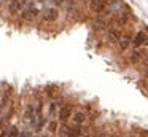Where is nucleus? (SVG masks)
<instances>
[{"label":"nucleus","instance_id":"obj_17","mask_svg":"<svg viewBox=\"0 0 148 137\" xmlns=\"http://www.w3.org/2000/svg\"><path fill=\"white\" fill-rule=\"evenodd\" d=\"M48 131L49 132H56L58 131V121H54V120H51L48 123Z\"/></svg>","mask_w":148,"mask_h":137},{"label":"nucleus","instance_id":"obj_22","mask_svg":"<svg viewBox=\"0 0 148 137\" xmlns=\"http://www.w3.org/2000/svg\"><path fill=\"white\" fill-rule=\"evenodd\" d=\"M56 2H58V3H61V5H62V3H65L67 0H56Z\"/></svg>","mask_w":148,"mask_h":137},{"label":"nucleus","instance_id":"obj_28","mask_svg":"<svg viewBox=\"0 0 148 137\" xmlns=\"http://www.w3.org/2000/svg\"><path fill=\"white\" fill-rule=\"evenodd\" d=\"M43 137H45V136H43Z\"/></svg>","mask_w":148,"mask_h":137},{"label":"nucleus","instance_id":"obj_8","mask_svg":"<svg viewBox=\"0 0 148 137\" xmlns=\"http://www.w3.org/2000/svg\"><path fill=\"white\" fill-rule=\"evenodd\" d=\"M24 120L29 121L30 124L35 123V105H34V104H29L26 107V112H24Z\"/></svg>","mask_w":148,"mask_h":137},{"label":"nucleus","instance_id":"obj_7","mask_svg":"<svg viewBox=\"0 0 148 137\" xmlns=\"http://www.w3.org/2000/svg\"><path fill=\"white\" fill-rule=\"evenodd\" d=\"M38 14H40L38 8H35V6H29V8H26L23 11V19H26V21H32V19H35Z\"/></svg>","mask_w":148,"mask_h":137},{"label":"nucleus","instance_id":"obj_6","mask_svg":"<svg viewBox=\"0 0 148 137\" xmlns=\"http://www.w3.org/2000/svg\"><path fill=\"white\" fill-rule=\"evenodd\" d=\"M58 116L62 123H67V120L72 116V107L70 105H61L58 110Z\"/></svg>","mask_w":148,"mask_h":137},{"label":"nucleus","instance_id":"obj_16","mask_svg":"<svg viewBox=\"0 0 148 137\" xmlns=\"http://www.w3.org/2000/svg\"><path fill=\"white\" fill-rule=\"evenodd\" d=\"M127 21H129V14H127V13H124V14L119 13V14H118V22H119V24H126Z\"/></svg>","mask_w":148,"mask_h":137},{"label":"nucleus","instance_id":"obj_19","mask_svg":"<svg viewBox=\"0 0 148 137\" xmlns=\"http://www.w3.org/2000/svg\"><path fill=\"white\" fill-rule=\"evenodd\" d=\"M18 137H32V136H30V132H29V131H23V132H19V136H18Z\"/></svg>","mask_w":148,"mask_h":137},{"label":"nucleus","instance_id":"obj_26","mask_svg":"<svg viewBox=\"0 0 148 137\" xmlns=\"http://www.w3.org/2000/svg\"><path fill=\"white\" fill-rule=\"evenodd\" d=\"M88 2H91V0H88Z\"/></svg>","mask_w":148,"mask_h":137},{"label":"nucleus","instance_id":"obj_25","mask_svg":"<svg viewBox=\"0 0 148 137\" xmlns=\"http://www.w3.org/2000/svg\"><path fill=\"white\" fill-rule=\"evenodd\" d=\"M35 137H40V136H35ZM42 137H43V136H42Z\"/></svg>","mask_w":148,"mask_h":137},{"label":"nucleus","instance_id":"obj_21","mask_svg":"<svg viewBox=\"0 0 148 137\" xmlns=\"http://www.w3.org/2000/svg\"><path fill=\"white\" fill-rule=\"evenodd\" d=\"M78 2H80V0H70V5H77Z\"/></svg>","mask_w":148,"mask_h":137},{"label":"nucleus","instance_id":"obj_1","mask_svg":"<svg viewBox=\"0 0 148 137\" xmlns=\"http://www.w3.org/2000/svg\"><path fill=\"white\" fill-rule=\"evenodd\" d=\"M108 5L103 0H91L89 2V11L92 14H102L103 11H107Z\"/></svg>","mask_w":148,"mask_h":137},{"label":"nucleus","instance_id":"obj_3","mask_svg":"<svg viewBox=\"0 0 148 137\" xmlns=\"http://www.w3.org/2000/svg\"><path fill=\"white\" fill-rule=\"evenodd\" d=\"M58 18H59V10L56 6H49L43 13V21L45 22H56Z\"/></svg>","mask_w":148,"mask_h":137},{"label":"nucleus","instance_id":"obj_11","mask_svg":"<svg viewBox=\"0 0 148 137\" xmlns=\"http://www.w3.org/2000/svg\"><path fill=\"white\" fill-rule=\"evenodd\" d=\"M121 37H123V34L118 30V29H110V30H108V38L112 41H116V43H118V40Z\"/></svg>","mask_w":148,"mask_h":137},{"label":"nucleus","instance_id":"obj_24","mask_svg":"<svg viewBox=\"0 0 148 137\" xmlns=\"http://www.w3.org/2000/svg\"><path fill=\"white\" fill-rule=\"evenodd\" d=\"M0 2H2V3H3V2H10V0H0Z\"/></svg>","mask_w":148,"mask_h":137},{"label":"nucleus","instance_id":"obj_14","mask_svg":"<svg viewBox=\"0 0 148 137\" xmlns=\"http://www.w3.org/2000/svg\"><path fill=\"white\" fill-rule=\"evenodd\" d=\"M19 136V129H18V126H10L7 131V137H18Z\"/></svg>","mask_w":148,"mask_h":137},{"label":"nucleus","instance_id":"obj_23","mask_svg":"<svg viewBox=\"0 0 148 137\" xmlns=\"http://www.w3.org/2000/svg\"><path fill=\"white\" fill-rule=\"evenodd\" d=\"M2 124H3V120H2V118H0V127H2Z\"/></svg>","mask_w":148,"mask_h":137},{"label":"nucleus","instance_id":"obj_10","mask_svg":"<svg viewBox=\"0 0 148 137\" xmlns=\"http://www.w3.org/2000/svg\"><path fill=\"white\" fill-rule=\"evenodd\" d=\"M61 102H56V101H51L49 102V107H48V116L49 118H54V116H58V110H59V107H61Z\"/></svg>","mask_w":148,"mask_h":137},{"label":"nucleus","instance_id":"obj_15","mask_svg":"<svg viewBox=\"0 0 148 137\" xmlns=\"http://www.w3.org/2000/svg\"><path fill=\"white\" fill-rule=\"evenodd\" d=\"M59 136H61V137H70V127H69L67 124L61 126V127H59Z\"/></svg>","mask_w":148,"mask_h":137},{"label":"nucleus","instance_id":"obj_13","mask_svg":"<svg viewBox=\"0 0 148 137\" xmlns=\"http://www.w3.org/2000/svg\"><path fill=\"white\" fill-rule=\"evenodd\" d=\"M118 45H119V48L124 51V50H127V48H129V45H131V40H129V37H121V38L118 40Z\"/></svg>","mask_w":148,"mask_h":137},{"label":"nucleus","instance_id":"obj_18","mask_svg":"<svg viewBox=\"0 0 148 137\" xmlns=\"http://www.w3.org/2000/svg\"><path fill=\"white\" fill-rule=\"evenodd\" d=\"M108 25V21H105V19H97L96 21V27L102 29V27H107Z\"/></svg>","mask_w":148,"mask_h":137},{"label":"nucleus","instance_id":"obj_27","mask_svg":"<svg viewBox=\"0 0 148 137\" xmlns=\"http://www.w3.org/2000/svg\"><path fill=\"white\" fill-rule=\"evenodd\" d=\"M54 2H56V0H54Z\"/></svg>","mask_w":148,"mask_h":137},{"label":"nucleus","instance_id":"obj_4","mask_svg":"<svg viewBox=\"0 0 148 137\" xmlns=\"http://www.w3.org/2000/svg\"><path fill=\"white\" fill-rule=\"evenodd\" d=\"M131 43H132V46H134V48H138V46H142V45L148 43V37H147V34H145L143 30L137 32V34H135V37L131 40Z\"/></svg>","mask_w":148,"mask_h":137},{"label":"nucleus","instance_id":"obj_12","mask_svg":"<svg viewBox=\"0 0 148 137\" xmlns=\"http://www.w3.org/2000/svg\"><path fill=\"white\" fill-rule=\"evenodd\" d=\"M84 136V131L81 129V126H75L70 127V137H83Z\"/></svg>","mask_w":148,"mask_h":137},{"label":"nucleus","instance_id":"obj_9","mask_svg":"<svg viewBox=\"0 0 148 137\" xmlns=\"http://www.w3.org/2000/svg\"><path fill=\"white\" fill-rule=\"evenodd\" d=\"M147 56V51H142V50H134V53L131 54V57H129V61H131L132 64H140L142 61H143V57Z\"/></svg>","mask_w":148,"mask_h":137},{"label":"nucleus","instance_id":"obj_5","mask_svg":"<svg viewBox=\"0 0 148 137\" xmlns=\"http://www.w3.org/2000/svg\"><path fill=\"white\" fill-rule=\"evenodd\" d=\"M70 118H72V124H75V126H83L88 120V115L84 113V112L78 110V112H75Z\"/></svg>","mask_w":148,"mask_h":137},{"label":"nucleus","instance_id":"obj_2","mask_svg":"<svg viewBox=\"0 0 148 137\" xmlns=\"http://www.w3.org/2000/svg\"><path fill=\"white\" fill-rule=\"evenodd\" d=\"M8 3V13L10 14H16V13H19L21 10L26 6V3H27V0H10V2H7Z\"/></svg>","mask_w":148,"mask_h":137},{"label":"nucleus","instance_id":"obj_20","mask_svg":"<svg viewBox=\"0 0 148 137\" xmlns=\"http://www.w3.org/2000/svg\"><path fill=\"white\" fill-rule=\"evenodd\" d=\"M96 137H108V134H107V132H103V131H100V132L97 134Z\"/></svg>","mask_w":148,"mask_h":137}]
</instances>
